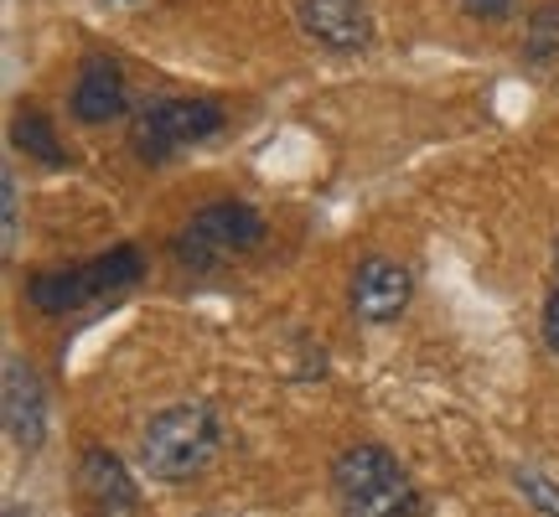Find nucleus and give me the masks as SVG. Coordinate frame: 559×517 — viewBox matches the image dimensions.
<instances>
[{
	"instance_id": "f257e3e1",
	"label": "nucleus",
	"mask_w": 559,
	"mask_h": 517,
	"mask_svg": "<svg viewBox=\"0 0 559 517\" xmlns=\"http://www.w3.org/2000/svg\"><path fill=\"white\" fill-rule=\"evenodd\" d=\"M332 497L342 517H415V486L383 445H353L332 466Z\"/></svg>"
},
{
	"instance_id": "f03ea898",
	"label": "nucleus",
	"mask_w": 559,
	"mask_h": 517,
	"mask_svg": "<svg viewBox=\"0 0 559 517\" xmlns=\"http://www.w3.org/2000/svg\"><path fill=\"white\" fill-rule=\"evenodd\" d=\"M218 456V414L207 404H171L140 435V466L156 481L198 477Z\"/></svg>"
},
{
	"instance_id": "7ed1b4c3",
	"label": "nucleus",
	"mask_w": 559,
	"mask_h": 517,
	"mask_svg": "<svg viewBox=\"0 0 559 517\" xmlns=\"http://www.w3.org/2000/svg\"><path fill=\"white\" fill-rule=\"evenodd\" d=\"M140 275H145L140 249L120 243V249L88 258V264L32 275L26 296H32V305L47 311V316H68V311H83V305H94V300H109V296H120V290H130V285H140Z\"/></svg>"
},
{
	"instance_id": "20e7f679",
	"label": "nucleus",
	"mask_w": 559,
	"mask_h": 517,
	"mask_svg": "<svg viewBox=\"0 0 559 517\" xmlns=\"http://www.w3.org/2000/svg\"><path fill=\"white\" fill-rule=\"evenodd\" d=\"M264 239V218L249 202H213L177 233V264L192 275H213L223 264L243 258Z\"/></svg>"
},
{
	"instance_id": "39448f33",
	"label": "nucleus",
	"mask_w": 559,
	"mask_h": 517,
	"mask_svg": "<svg viewBox=\"0 0 559 517\" xmlns=\"http://www.w3.org/2000/svg\"><path fill=\"white\" fill-rule=\"evenodd\" d=\"M218 130H223V109L213 99H156L130 120V151L145 166H160V160L213 140Z\"/></svg>"
},
{
	"instance_id": "423d86ee",
	"label": "nucleus",
	"mask_w": 559,
	"mask_h": 517,
	"mask_svg": "<svg viewBox=\"0 0 559 517\" xmlns=\"http://www.w3.org/2000/svg\"><path fill=\"white\" fill-rule=\"evenodd\" d=\"M79 492H83L88 517H135V507H140V492H135V481H130V471H124V460L115 450H104V445L83 450Z\"/></svg>"
},
{
	"instance_id": "0eeeda50",
	"label": "nucleus",
	"mask_w": 559,
	"mask_h": 517,
	"mask_svg": "<svg viewBox=\"0 0 559 517\" xmlns=\"http://www.w3.org/2000/svg\"><path fill=\"white\" fill-rule=\"evenodd\" d=\"M300 26L332 52H358L373 41V16L362 0H300Z\"/></svg>"
},
{
	"instance_id": "6e6552de",
	"label": "nucleus",
	"mask_w": 559,
	"mask_h": 517,
	"mask_svg": "<svg viewBox=\"0 0 559 517\" xmlns=\"http://www.w3.org/2000/svg\"><path fill=\"white\" fill-rule=\"evenodd\" d=\"M5 430L21 450H37L47 435V394L32 362L5 358Z\"/></svg>"
},
{
	"instance_id": "1a4fd4ad",
	"label": "nucleus",
	"mask_w": 559,
	"mask_h": 517,
	"mask_svg": "<svg viewBox=\"0 0 559 517\" xmlns=\"http://www.w3.org/2000/svg\"><path fill=\"white\" fill-rule=\"evenodd\" d=\"M404 305H409V269L404 264H394V258L358 264V275H353V311L362 321L383 326V321L400 316Z\"/></svg>"
},
{
	"instance_id": "9d476101",
	"label": "nucleus",
	"mask_w": 559,
	"mask_h": 517,
	"mask_svg": "<svg viewBox=\"0 0 559 517\" xmlns=\"http://www.w3.org/2000/svg\"><path fill=\"white\" fill-rule=\"evenodd\" d=\"M124 99H130V88H124L120 62L88 58L79 68V83H73V120H83V124L120 120V115H124Z\"/></svg>"
},
{
	"instance_id": "9b49d317",
	"label": "nucleus",
	"mask_w": 559,
	"mask_h": 517,
	"mask_svg": "<svg viewBox=\"0 0 559 517\" xmlns=\"http://www.w3.org/2000/svg\"><path fill=\"white\" fill-rule=\"evenodd\" d=\"M11 140H16V151H26L32 160L52 166V171H62V166H68V151H62L58 135H52V120H47V115H37V109H21L16 120H11Z\"/></svg>"
},
{
	"instance_id": "f8f14e48",
	"label": "nucleus",
	"mask_w": 559,
	"mask_h": 517,
	"mask_svg": "<svg viewBox=\"0 0 559 517\" xmlns=\"http://www.w3.org/2000/svg\"><path fill=\"white\" fill-rule=\"evenodd\" d=\"M523 58L528 62H555L559 58V5H544L534 26H528V41H523Z\"/></svg>"
},
{
	"instance_id": "ddd939ff",
	"label": "nucleus",
	"mask_w": 559,
	"mask_h": 517,
	"mask_svg": "<svg viewBox=\"0 0 559 517\" xmlns=\"http://www.w3.org/2000/svg\"><path fill=\"white\" fill-rule=\"evenodd\" d=\"M0 192H5V243H0V249L11 254L21 239V192H16V171H11V166L0 171Z\"/></svg>"
},
{
	"instance_id": "4468645a",
	"label": "nucleus",
	"mask_w": 559,
	"mask_h": 517,
	"mask_svg": "<svg viewBox=\"0 0 559 517\" xmlns=\"http://www.w3.org/2000/svg\"><path fill=\"white\" fill-rule=\"evenodd\" d=\"M519 486H523V497L528 502H539L549 517H559V486L555 481H544L539 471H519Z\"/></svg>"
},
{
	"instance_id": "2eb2a0df",
	"label": "nucleus",
	"mask_w": 559,
	"mask_h": 517,
	"mask_svg": "<svg viewBox=\"0 0 559 517\" xmlns=\"http://www.w3.org/2000/svg\"><path fill=\"white\" fill-rule=\"evenodd\" d=\"M466 5V16H477V21H498V16H508L519 0H461Z\"/></svg>"
},
{
	"instance_id": "dca6fc26",
	"label": "nucleus",
	"mask_w": 559,
	"mask_h": 517,
	"mask_svg": "<svg viewBox=\"0 0 559 517\" xmlns=\"http://www.w3.org/2000/svg\"><path fill=\"white\" fill-rule=\"evenodd\" d=\"M544 341H549V352H559V285L555 296L544 300Z\"/></svg>"
},
{
	"instance_id": "f3484780",
	"label": "nucleus",
	"mask_w": 559,
	"mask_h": 517,
	"mask_svg": "<svg viewBox=\"0 0 559 517\" xmlns=\"http://www.w3.org/2000/svg\"><path fill=\"white\" fill-rule=\"evenodd\" d=\"M555 264H559V243H555Z\"/></svg>"
},
{
	"instance_id": "a211bd4d",
	"label": "nucleus",
	"mask_w": 559,
	"mask_h": 517,
	"mask_svg": "<svg viewBox=\"0 0 559 517\" xmlns=\"http://www.w3.org/2000/svg\"><path fill=\"white\" fill-rule=\"evenodd\" d=\"M11 517H21V513H11Z\"/></svg>"
}]
</instances>
